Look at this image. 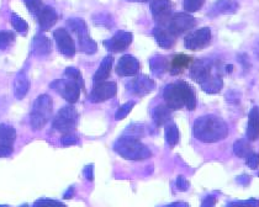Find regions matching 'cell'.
Segmentation results:
<instances>
[{"mask_svg": "<svg viewBox=\"0 0 259 207\" xmlns=\"http://www.w3.org/2000/svg\"><path fill=\"white\" fill-rule=\"evenodd\" d=\"M194 137L204 143H215L229 135L227 124L216 115H204L195 120L193 127Z\"/></svg>", "mask_w": 259, "mask_h": 207, "instance_id": "6da1fadb", "label": "cell"}, {"mask_svg": "<svg viewBox=\"0 0 259 207\" xmlns=\"http://www.w3.org/2000/svg\"><path fill=\"white\" fill-rule=\"evenodd\" d=\"M165 105L170 110H180L187 108L193 111L196 108V95L193 86L184 80H178L176 83L168 84L163 90Z\"/></svg>", "mask_w": 259, "mask_h": 207, "instance_id": "7a4b0ae2", "label": "cell"}, {"mask_svg": "<svg viewBox=\"0 0 259 207\" xmlns=\"http://www.w3.org/2000/svg\"><path fill=\"white\" fill-rule=\"evenodd\" d=\"M117 154L127 161H145L152 156L150 148L140 141L139 137L131 135L121 136L114 144Z\"/></svg>", "mask_w": 259, "mask_h": 207, "instance_id": "3957f363", "label": "cell"}, {"mask_svg": "<svg viewBox=\"0 0 259 207\" xmlns=\"http://www.w3.org/2000/svg\"><path fill=\"white\" fill-rule=\"evenodd\" d=\"M53 114L52 97L42 94L33 102L30 114V124L33 131H40L50 121Z\"/></svg>", "mask_w": 259, "mask_h": 207, "instance_id": "277c9868", "label": "cell"}, {"mask_svg": "<svg viewBox=\"0 0 259 207\" xmlns=\"http://www.w3.org/2000/svg\"><path fill=\"white\" fill-rule=\"evenodd\" d=\"M67 25L73 32L77 35L78 42H79V49L87 55H94L98 51L97 42L92 40L88 32L85 21L80 18H72L67 20Z\"/></svg>", "mask_w": 259, "mask_h": 207, "instance_id": "5b68a950", "label": "cell"}, {"mask_svg": "<svg viewBox=\"0 0 259 207\" xmlns=\"http://www.w3.org/2000/svg\"><path fill=\"white\" fill-rule=\"evenodd\" d=\"M78 124V113L72 105L64 106L58 111L52 122V127L57 130L58 132L72 133L74 132Z\"/></svg>", "mask_w": 259, "mask_h": 207, "instance_id": "8992f818", "label": "cell"}, {"mask_svg": "<svg viewBox=\"0 0 259 207\" xmlns=\"http://www.w3.org/2000/svg\"><path fill=\"white\" fill-rule=\"evenodd\" d=\"M220 67L221 64L211 60H196L193 61L190 67V78L201 85L202 83L210 79L212 75L220 73ZM221 74V73H220Z\"/></svg>", "mask_w": 259, "mask_h": 207, "instance_id": "52a82bcc", "label": "cell"}, {"mask_svg": "<svg viewBox=\"0 0 259 207\" xmlns=\"http://www.w3.org/2000/svg\"><path fill=\"white\" fill-rule=\"evenodd\" d=\"M50 88L55 90L69 104H75L79 100L81 88L70 79H57L50 84Z\"/></svg>", "mask_w": 259, "mask_h": 207, "instance_id": "ba28073f", "label": "cell"}, {"mask_svg": "<svg viewBox=\"0 0 259 207\" xmlns=\"http://www.w3.org/2000/svg\"><path fill=\"white\" fill-rule=\"evenodd\" d=\"M196 25V19L193 15H189L187 13H177L173 14L169 22L167 25V29L173 33L174 36L178 37L179 35H183L185 32H189L191 29H194Z\"/></svg>", "mask_w": 259, "mask_h": 207, "instance_id": "9c48e42d", "label": "cell"}, {"mask_svg": "<svg viewBox=\"0 0 259 207\" xmlns=\"http://www.w3.org/2000/svg\"><path fill=\"white\" fill-rule=\"evenodd\" d=\"M211 38H212L211 30L209 27H202L185 36L184 46L190 51H200L209 46Z\"/></svg>", "mask_w": 259, "mask_h": 207, "instance_id": "30bf717a", "label": "cell"}, {"mask_svg": "<svg viewBox=\"0 0 259 207\" xmlns=\"http://www.w3.org/2000/svg\"><path fill=\"white\" fill-rule=\"evenodd\" d=\"M174 4L170 0H153L151 2V11L158 26H167L173 15Z\"/></svg>", "mask_w": 259, "mask_h": 207, "instance_id": "8fae6325", "label": "cell"}, {"mask_svg": "<svg viewBox=\"0 0 259 207\" xmlns=\"http://www.w3.org/2000/svg\"><path fill=\"white\" fill-rule=\"evenodd\" d=\"M156 89V83L146 74H137L131 82L127 83V90L136 96H146Z\"/></svg>", "mask_w": 259, "mask_h": 207, "instance_id": "7c38bea8", "label": "cell"}, {"mask_svg": "<svg viewBox=\"0 0 259 207\" xmlns=\"http://www.w3.org/2000/svg\"><path fill=\"white\" fill-rule=\"evenodd\" d=\"M117 93V85L115 82H100L95 83L89 95L90 101L103 102L114 97Z\"/></svg>", "mask_w": 259, "mask_h": 207, "instance_id": "4fadbf2b", "label": "cell"}, {"mask_svg": "<svg viewBox=\"0 0 259 207\" xmlns=\"http://www.w3.org/2000/svg\"><path fill=\"white\" fill-rule=\"evenodd\" d=\"M16 139V130L11 125L0 124V157H10L14 152V142Z\"/></svg>", "mask_w": 259, "mask_h": 207, "instance_id": "5bb4252c", "label": "cell"}, {"mask_svg": "<svg viewBox=\"0 0 259 207\" xmlns=\"http://www.w3.org/2000/svg\"><path fill=\"white\" fill-rule=\"evenodd\" d=\"M132 40H134V36L131 32L117 31L111 38L104 41V46L109 52L121 53L128 48Z\"/></svg>", "mask_w": 259, "mask_h": 207, "instance_id": "9a60e30c", "label": "cell"}, {"mask_svg": "<svg viewBox=\"0 0 259 207\" xmlns=\"http://www.w3.org/2000/svg\"><path fill=\"white\" fill-rule=\"evenodd\" d=\"M53 37H55L56 43H57L58 51H60L64 57L72 58L75 55V43L73 41L72 36L63 27L56 30L53 32Z\"/></svg>", "mask_w": 259, "mask_h": 207, "instance_id": "2e32d148", "label": "cell"}, {"mask_svg": "<svg viewBox=\"0 0 259 207\" xmlns=\"http://www.w3.org/2000/svg\"><path fill=\"white\" fill-rule=\"evenodd\" d=\"M139 72L140 62L134 56H122L116 64V73L120 77H136Z\"/></svg>", "mask_w": 259, "mask_h": 207, "instance_id": "e0dca14e", "label": "cell"}, {"mask_svg": "<svg viewBox=\"0 0 259 207\" xmlns=\"http://www.w3.org/2000/svg\"><path fill=\"white\" fill-rule=\"evenodd\" d=\"M36 19H37L42 31H47V30L52 29L53 25H56V22L58 20V14L52 7L45 5L40 13H38V15L36 16Z\"/></svg>", "mask_w": 259, "mask_h": 207, "instance_id": "ac0fdd59", "label": "cell"}, {"mask_svg": "<svg viewBox=\"0 0 259 207\" xmlns=\"http://www.w3.org/2000/svg\"><path fill=\"white\" fill-rule=\"evenodd\" d=\"M153 37L156 38L157 43L159 47L164 49H170L176 44L177 36H174L167 26H156L153 29Z\"/></svg>", "mask_w": 259, "mask_h": 207, "instance_id": "d6986e66", "label": "cell"}, {"mask_svg": "<svg viewBox=\"0 0 259 207\" xmlns=\"http://www.w3.org/2000/svg\"><path fill=\"white\" fill-rule=\"evenodd\" d=\"M31 49L36 57H47L52 51V44H51L50 38L47 36H45L44 33H37L33 37Z\"/></svg>", "mask_w": 259, "mask_h": 207, "instance_id": "ffe728a7", "label": "cell"}, {"mask_svg": "<svg viewBox=\"0 0 259 207\" xmlns=\"http://www.w3.org/2000/svg\"><path fill=\"white\" fill-rule=\"evenodd\" d=\"M247 138L249 142H254L259 138V109L257 106H254L248 115Z\"/></svg>", "mask_w": 259, "mask_h": 207, "instance_id": "44dd1931", "label": "cell"}, {"mask_svg": "<svg viewBox=\"0 0 259 207\" xmlns=\"http://www.w3.org/2000/svg\"><path fill=\"white\" fill-rule=\"evenodd\" d=\"M191 63H193V58L189 57V56L184 55V53H177L171 58V62L169 63V71L171 75H178L180 73H183L184 69H187Z\"/></svg>", "mask_w": 259, "mask_h": 207, "instance_id": "7402d4cb", "label": "cell"}, {"mask_svg": "<svg viewBox=\"0 0 259 207\" xmlns=\"http://www.w3.org/2000/svg\"><path fill=\"white\" fill-rule=\"evenodd\" d=\"M30 90V82L27 75L20 72L14 80V95L18 100H22Z\"/></svg>", "mask_w": 259, "mask_h": 207, "instance_id": "603a6c76", "label": "cell"}, {"mask_svg": "<svg viewBox=\"0 0 259 207\" xmlns=\"http://www.w3.org/2000/svg\"><path fill=\"white\" fill-rule=\"evenodd\" d=\"M238 9V4L235 0H216L212 9L210 10V16L222 15V14H233Z\"/></svg>", "mask_w": 259, "mask_h": 207, "instance_id": "cb8c5ba5", "label": "cell"}, {"mask_svg": "<svg viewBox=\"0 0 259 207\" xmlns=\"http://www.w3.org/2000/svg\"><path fill=\"white\" fill-rule=\"evenodd\" d=\"M112 64H114V57H112V56H106V57L101 61L99 68H98L94 77H93L94 83L105 82V80L108 79L110 72H111L112 69Z\"/></svg>", "mask_w": 259, "mask_h": 207, "instance_id": "d4e9b609", "label": "cell"}, {"mask_svg": "<svg viewBox=\"0 0 259 207\" xmlns=\"http://www.w3.org/2000/svg\"><path fill=\"white\" fill-rule=\"evenodd\" d=\"M152 117L157 126H165L171 121V110L167 105H158L152 111Z\"/></svg>", "mask_w": 259, "mask_h": 207, "instance_id": "484cf974", "label": "cell"}, {"mask_svg": "<svg viewBox=\"0 0 259 207\" xmlns=\"http://www.w3.org/2000/svg\"><path fill=\"white\" fill-rule=\"evenodd\" d=\"M200 86H201V89L205 91V93L218 94V93H220V91H221L222 86H224V80H222L221 74L218 73V74L212 75L210 79H207L206 82L202 83Z\"/></svg>", "mask_w": 259, "mask_h": 207, "instance_id": "4316f807", "label": "cell"}, {"mask_svg": "<svg viewBox=\"0 0 259 207\" xmlns=\"http://www.w3.org/2000/svg\"><path fill=\"white\" fill-rule=\"evenodd\" d=\"M168 66H169V63H168L167 58L162 57V56H154V57H152L150 61L151 72L158 78L163 77V74L167 72Z\"/></svg>", "mask_w": 259, "mask_h": 207, "instance_id": "83f0119b", "label": "cell"}, {"mask_svg": "<svg viewBox=\"0 0 259 207\" xmlns=\"http://www.w3.org/2000/svg\"><path fill=\"white\" fill-rule=\"evenodd\" d=\"M165 132V141L170 148H174L179 143V130L178 126L174 124L173 121H169L164 126Z\"/></svg>", "mask_w": 259, "mask_h": 207, "instance_id": "f1b7e54d", "label": "cell"}, {"mask_svg": "<svg viewBox=\"0 0 259 207\" xmlns=\"http://www.w3.org/2000/svg\"><path fill=\"white\" fill-rule=\"evenodd\" d=\"M233 152L238 158H247L249 154H252L253 150L247 139H237L233 144Z\"/></svg>", "mask_w": 259, "mask_h": 207, "instance_id": "f546056e", "label": "cell"}, {"mask_svg": "<svg viewBox=\"0 0 259 207\" xmlns=\"http://www.w3.org/2000/svg\"><path fill=\"white\" fill-rule=\"evenodd\" d=\"M64 74H66V77L68 78V79L75 82L81 89H84V80H83V78H81L79 69L74 68V67H68V68L64 71Z\"/></svg>", "mask_w": 259, "mask_h": 207, "instance_id": "4dcf8cb0", "label": "cell"}, {"mask_svg": "<svg viewBox=\"0 0 259 207\" xmlns=\"http://www.w3.org/2000/svg\"><path fill=\"white\" fill-rule=\"evenodd\" d=\"M10 21L14 29H15L19 33H25L27 31V29H29V27H27V22L19 15H16V14H11Z\"/></svg>", "mask_w": 259, "mask_h": 207, "instance_id": "1f68e13d", "label": "cell"}, {"mask_svg": "<svg viewBox=\"0 0 259 207\" xmlns=\"http://www.w3.org/2000/svg\"><path fill=\"white\" fill-rule=\"evenodd\" d=\"M15 33L11 31H0V49H7L15 41Z\"/></svg>", "mask_w": 259, "mask_h": 207, "instance_id": "d6a6232c", "label": "cell"}, {"mask_svg": "<svg viewBox=\"0 0 259 207\" xmlns=\"http://www.w3.org/2000/svg\"><path fill=\"white\" fill-rule=\"evenodd\" d=\"M25 5H26L27 10L32 14L33 16H37L42 8L45 7V4L42 3V0H24Z\"/></svg>", "mask_w": 259, "mask_h": 207, "instance_id": "836d02e7", "label": "cell"}, {"mask_svg": "<svg viewBox=\"0 0 259 207\" xmlns=\"http://www.w3.org/2000/svg\"><path fill=\"white\" fill-rule=\"evenodd\" d=\"M32 207H66V205L61 201L52 200V198H40L35 201Z\"/></svg>", "mask_w": 259, "mask_h": 207, "instance_id": "e575fe53", "label": "cell"}, {"mask_svg": "<svg viewBox=\"0 0 259 207\" xmlns=\"http://www.w3.org/2000/svg\"><path fill=\"white\" fill-rule=\"evenodd\" d=\"M134 106H135V101H127L126 104H123L122 106H120V109L116 111V114H115V119H116L117 121H119V120L125 119V117L131 113Z\"/></svg>", "mask_w": 259, "mask_h": 207, "instance_id": "d590c367", "label": "cell"}, {"mask_svg": "<svg viewBox=\"0 0 259 207\" xmlns=\"http://www.w3.org/2000/svg\"><path fill=\"white\" fill-rule=\"evenodd\" d=\"M204 4L205 0H184V9L188 13H195L201 9Z\"/></svg>", "mask_w": 259, "mask_h": 207, "instance_id": "8d00e7d4", "label": "cell"}, {"mask_svg": "<svg viewBox=\"0 0 259 207\" xmlns=\"http://www.w3.org/2000/svg\"><path fill=\"white\" fill-rule=\"evenodd\" d=\"M78 142H79V138H78V136L75 135L74 132L66 133V135L62 136V138H61V143H62V145H64V147H68V145H74V144H77Z\"/></svg>", "mask_w": 259, "mask_h": 207, "instance_id": "74e56055", "label": "cell"}, {"mask_svg": "<svg viewBox=\"0 0 259 207\" xmlns=\"http://www.w3.org/2000/svg\"><path fill=\"white\" fill-rule=\"evenodd\" d=\"M229 207H259V200L249 198V200L244 201H233L230 203Z\"/></svg>", "mask_w": 259, "mask_h": 207, "instance_id": "f35d334b", "label": "cell"}, {"mask_svg": "<svg viewBox=\"0 0 259 207\" xmlns=\"http://www.w3.org/2000/svg\"><path fill=\"white\" fill-rule=\"evenodd\" d=\"M247 167L250 168V169H257L259 167V154L258 153H252L247 157Z\"/></svg>", "mask_w": 259, "mask_h": 207, "instance_id": "ab89813d", "label": "cell"}, {"mask_svg": "<svg viewBox=\"0 0 259 207\" xmlns=\"http://www.w3.org/2000/svg\"><path fill=\"white\" fill-rule=\"evenodd\" d=\"M94 21L97 22L99 26L111 27V19H110L109 15H97V16H94Z\"/></svg>", "mask_w": 259, "mask_h": 207, "instance_id": "60d3db41", "label": "cell"}, {"mask_svg": "<svg viewBox=\"0 0 259 207\" xmlns=\"http://www.w3.org/2000/svg\"><path fill=\"white\" fill-rule=\"evenodd\" d=\"M176 185L179 190H182V191H187V190L189 189V181H188L184 176L179 175L178 178H177Z\"/></svg>", "mask_w": 259, "mask_h": 207, "instance_id": "b9f144b4", "label": "cell"}, {"mask_svg": "<svg viewBox=\"0 0 259 207\" xmlns=\"http://www.w3.org/2000/svg\"><path fill=\"white\" fill-rule=\"evenodd\" d=\"M84 176H85L87 180H94V166H93V164H89V166L84 168Z\"/></svg>", "mask_w": 259, "mask_h": 207, "instance_id": "7bdbcfd3", "label": "cell"}, {"mask_svg": "<svg viewBox=\"0 0 259 207\" xmlns=\"http://www.w3.org/2000/svg\"><path fill=\"white\" fill-rule=\"evenodd\" d=\"M216 206V197L213 195H209L204 198L201 207H215Z\"/></svg>", "mask_w": 259, "mask_h": 207, "instance_id": "ee69618b", "label": "cell"}, {"mask_svg": "<svg viewBox=\"0 0 259 207\" xmlns=\"http://www.w3.org/2000/svg\"><path fill=\"white\" fill-rule=\"evenodd\" d=\"M237 181H241L239 184H243V185H248V183L250 181V178L247 175H242V176H238Z\"/></svg>", "mask_w": 259, "mask_h": 207, "instance_id": "f6af8a7d", "label": "cell"}, {"mask_svg": "<svg viewBox=\"0 0 259 207\" xmlns=\"http://www.w3.org/2000/svg\"><path fill=\"white\" fill-rule=\"evenodd\" d=\"M73 196H74V187L73 186H70L68 190H67L66 191V194H64V198H67V200H68V198H72Z\"/></svg>", "mask_w": 259, "mask_h": 207, "instance_id": "bcb514c9", "label": "cell"}, {"mask_svg": "<svg viewBox=\"0 0 259 207\" xmlns=\"http://www.w3.org/2000/svg\"><path fill=\"white\" fill-rule=\"evenodd\" d=\"M174 207H189L187 202H184V201H177V202H173Z\"/></svg>", "mask_w": 259, "mask_h": 207, "instance_id": "7dc6e473", "label": "cell"}, {"mask_svg": "<svg viewBox=\"0 0 259 207\" xmlns=\"http://www.w3.org/2000/svg\"><path fill=\"white\" fill-rule=\"evenodd\" d=\"M5 106H7V101L3 97H0V114L5 110Z\"/></svg>", "mask_w": 259, "mask_h": 207, "instance_id": "c3c4849f", "label": "cell"}, {"mask_svg": "<svg viewBox=\"0 0 259 207\" xmlns=\"http://www.w3.org/2000/svg\"><path fill=\"white\" fill-rule=\"evenodd\" d=\"M232 69H233L232 66H227V67H226V71H227V72H232Z\"/></svg>", "mask_w": 259, "mask_h": 207, "instance_id": "681fc988", "label": "cell"}, {"mask_svg": "<svg viewBox=\"0 0 259 207\" xmlns=\"http://www.w3.org/2000/svg\"><path fill=\"white\" fill-rule=\"evenodd\" d=\"M128 2H137V3H146L147 0H128Z\"/></svg>", "mask_w": 259, "mask_h": 207, "instance_id": "f907efd6", "label": "cell"}, {"mask_svg": "<svg viewBox=\"0 0 259 207\" xmlns=\"http://www.w3.org/2000/svg\"><path fill=\"white\" fill-rule=\"evenodd\" d=\"M163 207H174L173 203H170V205H167V206H163Z\"/></svg>", "mask_w": 259, "mask_h": 207, "instance_id": "816d5d0a", "label": "cell"}, {"mask_svg": "<svg viewBox=\"0 0 259 207\" xmlns=\"http://www.w3.org/2000/svg\"><path fill=\"white\" fill-rule=\"evenodd\" d=\"M20 207H29V205H26V203H25V205H22V206H20Z\"/></svg>", "mask_w": 259, "mask_h": 207, "instance_id": "f5cc1de1", "label": "cell"}, {"mask_svg": "<svg viewBox=\"0 0 259 207\" xmlns=\"http://www.w3.org/2000/svg\"><path fill=\"white\" fill-rule=\"evenodd\" d=\"M0 207H9V206H7V205H0Z\"/></svg>", "mask_w": 259, "mask_h": 207, "instance_id": "db71d44e", "label": "cell"}, {"mask_svg": "<svg viewBox=\"0 0 259 207\" xmlns=\"http://www.w3.org/2000/svg\"><path fill=\"white\" fill-rule=\"evenodd\" d=\"M147 2H153V0H147Z\"/></svg>", "mask_w": 259, "mask_h": 207, "instance_id": "11a10c76", "label": "cell"}]
</instances>
